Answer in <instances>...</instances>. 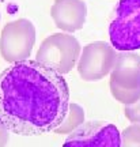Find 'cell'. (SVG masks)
<instances>
[{
  "instance_id": "9c48e42d",
  "label": "cell",
  "mask_w": 140,
  "mask_h": 147,
  "mask_svg": "<svg viewBox=\"0 0 140 147\" xmlns=\"http://www.w3.org/2000/svg\"><path fill=\"white\" fill-rule=\"evenodd\" d=\"M84 123V109L80 105L75 102H69L68 112L61 124L55 129V134L63 135V134H72L76 128L82 125Z\"/></svg>"
},
{
  "instance_id": "7c38bea8",
  "label": "cell",
  "mask_w": 140,
  "mask_h": 147,
  "mask_svg": "<svg viewBox=\"0 0 140 147\" xmlns=\"http://www.w3.org/2000/svg\"><path fill=\"white\" fill-rule=\"evenodd\" d=\"M10 142V131L0 124V147H5Z\"/></svg>"
},
{
  "instance_id": "52a82bcc",
  "label": "cell",
  "mask_w": 140,
  "mask_h": 147,
  "mask_svg": "<svg viewBox=\"0 0 140 147\" xmlns=\"http://www.w3.org/2000/svg\"><path fill=\"white\" fill-rule=\"evenodd\" d=\"M50 15L57 29L73 33L84 26L87 5L83 0H55L50 8Z\"/></svg>"
},
{
  "instance_id": "8992f818",
  "label": "cell",
  "mask_w": 140,
  "mask_h": 147,
  "mask_svg": "<svg viewBox=\"0 0 140 147\" xmlns=\"http://www.w3.org/2000/svg\"><path fill=\"white\" fill-rule=\"evenodd\" d=\"M120 131L117 127L104 121H84L69 134L63 147H120Z\"/></svg>"
},
{
  "instance_id": "3957f363",
  "label": "cell",
  "mask_w": 140,
  "mask_h": 147,
  "mask_svg": "<svg viewBox=\"0 0 140 147\" xmlns=\"http://www.w3.org/2000/svg\"><path fill=\"white\" fill-rule=\"evenodd\" d=\"M80 51V44L73 36L67 33H55L42 41L37 51L36 61L64 75L78 63Z\"/></svg>"
},
{
  "instance_id": "30bf717a",
  "label": "cell",
  "mask_w": 140,
  "mask_h": 147,
  "mask_svg": "<svg viewBox=\"0 0 140 147\" xmlns=\"http://www.w3.org/2000/svg\"><path fill=\"white\" fill-rule=\"evenodd\" d=\"M120 147H140V124H131L120 132Z\"/></svg>"
},
{
  "instance_id": "8fae6325",
  "label": "cell",
  "mask_w": 140,
  "mask_h": 147,
  "mask_svg": "<svg viewBox=\"0 0 140 147\" xmlns=\"http://www.w3.org/2000/svg\"><path fill=\"white\" fill-rule=\"evenodd\" d=\"M125 116L127 119L133 123V124H140V100L133 104V105H129V106H125Z\"/></svg>"
},
{
  "instance_id": "7a4b0ae2",
  "label": "cell",
  "mask_w": 140,
  "mask_h": 147,
  "mask_svg": "<svg viewBox=\"0 0 140 147\" xmlns=\"http://www.w3.org/2000/svg\"><path fill=\"white\" fill-rule=\"evenodd\" d=\"M110 45L118 52L140 49V0H120L109 26Z\"/></svg>"
},
{
  "instance_id": "277c9868",
  "label": "cell",
  "mask_w": 140,
  "mask_h": 147,
  "mask_svg": "<svg viewBox=\"0 0 140 147\" xmlns=\"http://www.w3.org/2000/svg\"><path fill=\"white\" fill-rule=\"evenodd\" d=\"M36 44V27L31 21L21 18L7 23L0 36V55L7 63L29 60Z\"/></svg>"
},
{
  "instance_id": "ba28073f",
  "label": "cell",
  "mask_w": 140,
  "mask_h": 147,
  "mask_svg": "<svg viewBox=\"0 0 140 147\" xmlns=\"http://www.w3.org/2000/svg\"><path fill=\"white\" fill-rule=\"evenodd\" d=\"M109 86L124 90H140V56L133 52H120L110 71Z\"/></svg>"
},
{
  "instance_id": "6da1fadb",
  "label": "cell",
  "mask_w": 140,
  "mask_h": 147,
  "mask_svg": "<svg viewBox=\"0 0 140 147\" xmlns=\"http://www.w3.org/2000/svg\"><path fill=\"white\" fill-rule=\"evenodd\" d=\"M69 106L61 74L36 60L11 64L0 74V124L21 136L55 131Z\"/></svg>"
},
{
  "instance_id": "4fadbf2b",
  "label": "cell",
  "mask_w": 140,
  "mask_h": 147,
  "mask_svg": "<svg viewBox=\"0 0 140 147\" xmlns=\"http://www.w3.org/2000/svg\"><path fill=\"white\" fill-rule=\"evenodd\" d=\"M0 19H1V15H0Z\"/></svg>"
},
{
  "instance_id": "5b68a950",
  "label": "cell",
  "mask_w": 140,
  "mask_h": 147,
  "mask_svg": "<svg viewBox=\"0 0 140 147\" xmlns=\"http://www.w3.org/2000/svg\"><path fill=\"white\" fill-rule=\"evenodd\" d=\"M117 53L109 42L94 41L80 51L78 59V74L86 82H98L110 74Z\"/></svg>"
}]
</instances>
